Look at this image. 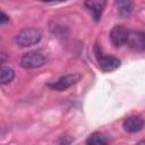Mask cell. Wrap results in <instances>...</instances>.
Wrapping results in <instances>:
<instances>
[{
  "label": "cell",
  "instance_id": "4",
  "mask_svg": "<svg viewBox=\"0 0 145 145\" xmlns=\"http://www.w3.org/2000/svg\"><path fill=\"white\" fill-rule=\"evenodd\" d=\"M79 79H80V75L79 74H69V75L62 76L58 80L49 84V86L52 89H56V91H66L70 86L75 85Z\"/></svg>",
  "mask_w": 145,
  "mask_h": 145
},
{
  "label": "cell",
  "instance_id": "6",
  "mask_svg": "<svg viewBox=\"0 0 145 145\" xmlns=\"http://www.w3.org/2000/svg\"><path fill=\"white\" fill-rule=\"evenodd\" d=\"M84 6L92 14L95 22H99L106 6V0H85Z\"/></svg>",
  "mask_w": 145,
  "mask_h": 145
},
{
  "label": "cell",
  "instance_id": "3",
  "mask_svg": "<svg viewBox=\"0 0 145 145\" xmlns=\"http://www.w3.org/2000/svg\"><path fill=\"white\" fill-rule=\"evenodd\" d=\"M95 53H96V59H97V63L99 67L105 71V72H110L116 70L119 66H120V60L113 56H105L104 53H102L101 48L95 46Z\"/></svg>",
  "mask_w": 145,
  "mask_h": 145
},
{
  "label": "cell",
  "instance_id": "1",
  "mask_svg": "<svg viewBox=\"0 0 145 145\" xmlns=\"http://www.w3.org/2000/svg\"><path fill=\"white\" fill-rule=\"evenodd\" d=\"M42 39V33L37 28H25L16 35V43L20 48H26L39 43Z\"/></svg>",
  "mask_w": 145,
  "mask_h": 145
},
{
  "label": "cell",
  "instance_id": "10",
  "mask_svg": "<svg viewBox=\"0 0 145 145\" xmlns=\"http://www.w3.org/2000/svg\"><path fill=\"white\" fill-rule=\"evenodd\" d=\"M15 77V71L12 68L8 66H1L0 67V85H5L10 83Z\"/></svg>",
  "mask_w": 145,
  "mask_h": 145
},
{
  "label": "cell",
  "instance_id": "11",
  "mask_svg": "<svg viewBox=\"0 0 145 145\" xmlns=\"http://www.w3.org/2000/svg\"><path fill=\"white\" fill-rule=\"evenodd\" d=\"M106 143H109V139L101 133H94L86 139V144L88 145H103Z\"/></svg>",
  "mask_w": 145,
  "mask_h": 145
},
{
  "label": "cell",
  "instance_id": "12",
  "mask_svg": "<svg viewBox=\"0 0 145 145\" xmlns=\"http://www.w3.org/2000/svg\"><path fill=\"white\" fill-rule=\"evenodd\" d=\"M8 22H9V17H8L5 12L0 11V25L6 24V23H8Z\"/></svg>",
  "mask_w": 145,
  "mask_h": 145
},
{
  "label": "cell",
  "instance_id": "13",
  "mask_svg": "<svg viewBox=\"0 0 145 145\" xmlns=\"http://www.w3.org/2000/svg\"><path fill=\"white\" fill-rule=\"evenodd\" d=\"M7 60H8L7 54H6V53H0V67L3 66V65L7 62Z\"/></svg>",
  "mask_w": 145,
  "mask_h": 145
},
{
  "label": "cell",
  "instance_id": "2",
  "mask_svg": "<svg viewBox=\"0 0 145 145\" xmlns=\"http://www.w3.org/2000/svg\"><path fill=\"white\" fill-rule=\"evenodd\" d=\"M46 61L48 59L43 53L32 51V52L25 53L20 58V66L25 69H35V68H40L44 66Z\"/></svg>",
  "mask_w": 145,
  "mask_h": 145
},
{
  "label": "cell",
  "instance_id": "9",
  "mask_svg": "<svg viewBox=\"0 0 145 145\" xmlns=\"http://www.w3.org/2000/svg\"><path fill=\"white\" fill-rule=\"evenodd\" d=\"M114 5H116L118 14L121 17L130 16V14L133 11V1L131 0H116Z\"/></svg>",
  "mask_w": 145,
  "mask_h": 145
},
{
  "label": "cell",
  "instance_id": "8",
  "mask_svg": "<svg viewBox=\"0 0 145 145\" xmlns=\"http://www.w3.org/2000/svg\"><path fill=\"white\" fill-rule=\"evenodd\" d=\"M122 126L127 133H130V134L138 133L144 127V120L139 116H130L123 120Z\"/></svg>",
  "mask_w": 145,
  "mask_h": 145
},
{
  "label": "cell",
  "instance_id": "7",
  "mask_svg": "<svg viewBox=\"0 0 145 145\" xmlns=\"http://www.w3.org/2000/svg\"><path fill=\"white\" fill-rule=\"evenodd\" d=\"M126 44L136 51H143L145 48V34L143 32H129Z\"/></svg>",
  "mask_w": 145,
  "mask_h": 145
},
{
  "label": "cell",
  "instance_id": "14",
  "mask_svg": "<svg viewBox=\"0 0 145 145\" xmlns=\"http://www.w3.org/2000/svg\"><path fill=\"white\" fill-rule=\"evenodd\" d=\"M41 1H43V2H62L65 0H41Z\"/></svg>",
  "mask_w": 145,
  "mask_h": 145
},
{
  "label": "cell",
  "instance_id": "5",
  "mask_svg": "<svg viewBox=\"0 0 145 145\" xmlns=\"http://www.w3.org/2000/svg\"><path fill=\"white\" fill-rule=\"evenodd\" d=\"M128 34H129V31L123 25H117L110 32V40L114 46L119 48L126 44Z\"/></svg>",
  "mask_w": 145,
  "mask_h": 145
}]
</instances>
